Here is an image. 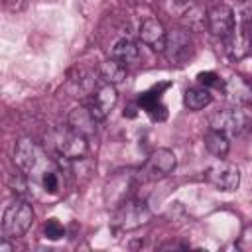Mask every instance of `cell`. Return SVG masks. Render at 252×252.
Here are the masks:
<instances>
[{"instance_id":"1","label":"cell","mask_w":252,"mask_h":252,"mask_svg":"<svg viewBox=\"0 0 252 252\" xmlns=\"http://www.w3.org/2000/svg\"><path fill=\"white\" fill-rule=\"evenodd\" d=\"M14 163L18 169H22L30 179H33L37 185L41 183V179L55 171V169H61V163L53 161L45 150L33 142L32 138H20L16 142V148H14Z\"/></svg>"},{"instance_id":"2","label":"cell","mask_w":252,"mask_h":252,"mask_svg":"<svg viewBox=\"0 0 252 252\" xmlns=\"http://www.w3.org/2000/svg\"><path fill=\"white\" fill-rule=\"evenodd\" d=\"M51 150L57 158H63L65 161H81L89 154V138L77 134L69 126L55 128L47 136Z\"/></svg>"},{"instance_id":"3","label":"cell","mask_w":252,"mask_h":252,"mask_svg":"<svg viewBox=\"0 0 252 252\" xmlns=\"http://www.w3.org/2000/svg\"><path fill=\"white\" fill-rule=\"evenodd\" d=\"M33 222V209L30 201L26 199H16L12 205L6 207L4 217H2V234L4 238H22Z\"/></svg>"},{"instance_id":"4","label":"cell","mask_w":252,"mask_h":252,"mask_svg":"<svg viewBox=\"0 0 252 252\" xmlns=\"http://www.w3.org/2000/svg\"><path fill=\"white\" fill-rule=\"evenodd\" d=\"M152 213L140 199H126L114 213V226L120 230H136L150 220Z\"/></svg>"},{"instance_id":"5","label":"cell","mask_w":252,"mask_h":252,"mask_svg":"<svg viewBox=\"0 0 252 252\" xmlns=\"http://www.w3.org/2000/svg\"><path fill=\"white\" fill-rule=\"evenodd\" d=\"M205 179L220 191H234L240 185V169L230 161L219 159L217 163L207 167Z\"/></svg>"},{"instance_id":"6","label":"cell","mask_w":252,"mask_h":252,"mask_svg":"<svg viewBox=\"0 0 252 252\" xmlns=\"http://www.w3.org/2000/svg\"><path fill=\"white\" fill-rule=\"evenodd\" d=\"M116 102H118L116 87L110 85V83L100 81V83L94 87V91L91 93L87 106H89V110L93 112V116L100 122V120H104V118L110 114V110L116 106Z\"/></svg>"},{"instance_id":"7","label":"cell","mask_w":252,"mask_h":252,"mask_svg":"<svg viewBox=\"0 0 252 252\" xmlns=\"http://www.w3.org/2000/svg\"><path fill=\"white\" fill-rule=\"evenodd\" d=\"M207 28L215 37L224 39L226 35H230L236 28V18H234V10L228 4H215L209 8L207 12Z\"/></svg>"},{"instance_id":"8","label":"cell","mask_w":252,"mask_h":252,"mask_svg":"<svg viewBox=\"0 0 252 252\" xmlns=\"http://www.w3.org/2000/svg\"><path fill=\"white\" fill-rule=\"evenodd\" d=\"M175 165H177L175 154L167 148H158L148 156V161L144 163L142 173L146 179H159V177L173 173Z\"/></svg>"},{"instance_id":"9","label":"cell","mask_w":252,"mask_h":252,"mask_svg":"<svg viewBox=\"0 0 252 252\" xmlns=\"http://www.w3.org/2000/svg\"><path fill=\"white\" fill-rule=\"evenodd\" d=\"M191 33L185 30V28H173L167 32V37H165V47H163V53L167 57V61L171 63H181L189 57L191 53Z\"/></svg>"},{"instance_id":"10","label":"cell","mask_w":252,"mask_h":252,"mask_svg":"<svg viewBox=\"0 0 252 252\" xmlns=\"http://www.w3.org/2000/svg\"><path fill=\"white\" fill-rule=\"evenodd\" d=\"M244 126H246V116L240 110H234V108L217 110L209 118V128L219 130V132L226 134L228 138L238 136L244 130Z\"/></svg>"},{"instance_id":"11","label":"cell","mask_w":252,"mask_h":252,"mask_svg":"<svg viewBox=\"0 0 252 252\" xmlns=\"http://www.w3.org/2000/svg\"><path fill=\"white\" fill-rule=\"evenodd\" d=\"M167 87H169L167 83H161V85H156L150 91L140 93V96H138V106L144 108L150 114L152 120H165V116H167V108L161 100V91L167 89Z\"/></svg>"},{"instance_id":"12","label":"cell","mask_w":252,"mask_h":252,"mask_svg":"<svg viewBox=\"0 0 252 252\" xmlns=\"http://www.w3.org/2000/svg\"><path fill=\"white\" fill-rule=\"evenodd\" d=\"M140 39L144 45L152 47L154 51H161L163 53V47H165V37H167V30L163 28V24L158 20V18H146L140 26V32H138Z\"/></svg>"},{"instance_id":"13","label":"cell","mask_w":252,"mask_h":252,"mask_svg":"<svg viewBox=\"0 0 252 252\" xmlns=\"http://www.w3.org/2000/svg\"><path fill=\"white\" fill-rule=\"evenodd\" d=\"M96 118L93 116V112L89 110V106H75L69 114H67V126L71 130H75L77 134L85 136V138H93L96 134Z\"/></svg>"},{"instance_id":"14","label":"cell","mask_w":252,"mask_h":252,"mask_svg":"<svg viewBox=\"0 0 252 252\" xmlns=\"http://www.w3.org/2000/svg\"><path fill=\"white\" fill-rule=\"evenodd\" d=\"M222 91L226 94L228 100L236 102V104H246L252 100V87L238 75H232L224 85H222Z\"/></svg>"},{"instance_id":"15","label":"cell","mask_w":252,"mask_h":252,"mask_svg":"<svg viewBox=\"0 0 252 252\" xmlns=\"http://www.w3.org/2000/svg\"><path fill=\"white\" fill-rule=\"evenodd\" d=\"M222 41H224V51L230 59H242L252 51L248 37H246V32H242V30L234 28V32L230 35H226Z\"/></svg>"},{"instance_id":"16","label":"cell","mask_w":252,"mask_h":252,"mask_svg":"<svg viewBox=\"0 0 252 252\" xmlns=\"http://www.w3.org/2000/svg\"><path fill=\"white\" fill-rule=\"evenodd\" d=\"M110 57L120 61V63H124V65H132V63H136L140 59V47H138L136 41H132L128 37H122L112 45Z\"/></svg>"},{"instance_id":"17","label":"cell","mask_w":252,"mask_h":252,"mask_svg":"<svg viewBox=\"0 0 252 252\" xmlns=\"http://www.w3.org/2000/svg\"><path fill=\"white\" fill-rule=\"evenodd\" d=\"M205 148H207L209 154H213L215 158L222 159L230 150V138L226 134L219 132V130L209 128L207 134H205Z\"/></svg>"},{"instance_id":"18","label":"cell","mask_w":252,"mask_h":252,"mask_svg":"<svg viewBox=\"0 0 252 252\" xmlns=\"http://www.w3.org/2000/svg\"><path fill=\"white\" fill-rule=\"evenodd\" d=\"M100 79H102L104 83L114 85V87L122 85L124 79H126V65L110 57L108 61H104V63L100 65Z\"/></svg>"},{"instance_id":"19","label":"cell","mask_w":252,"mask_h":252,"mask_svg":"<svg viewBox=\"0 0 252 252\" xmlns=\"http://www.w3.org/2000/svg\"><path fill=\"white\" fill-rule=\"evenodd\" d=\"M209 102H211V93L207 87H191L183 94V104L193 112L205 108Z\"/></svg>"},{"instance_id":"20","label":"cell","mask_w":252,"mask_h":252,"mask_svg":"<svg viewBox=\"0 0 252 252\" xmlns=\"http://www.w3.org/2000/svg\"><path fill=\"white\" fill-rule=\"evenodd\" d=\"M8 187L12 189V193L16 195V199H26L30 201L33 195H32V179L22 171L18 169L16 173H12L8 177Z\"/></svg>"},{"instance_id":"21","label":"cell","mask_w":252,"mask_h":252,"mask_svg":"<svg viewBox=\"0 0 252 252\" xmlns=\"http://www.w3.org/2000/svg\"><path fill=\"white\" fill-rule=\"evenodd\" d=\"M43 234H45V238H49V240H59V238H63L65 228H63V224H61L57 219H49V220H45V224H43Z\"/></svg>"},{"instance_id":"22","label":"cell","mask_w":252,"mask_h":252,"mask_svg":"<svg viewBox=\"0 0 252 252\" xmlns=\"http://www.w3.org/2000/svg\"><path fill=\"white\" fill-rule=\"evenodd\" d=\"M197 81H199L203 87H207V89H209V87H220V89H222V85H224V83L219 81V75L213 73V71H203V73H199V75H197Z\"/></svg>"},{"instance_id":"23","label":"cell","mask_w":252,"mask_h":252,"mask_svg":"<svg viewBox=\"0 0 252 252\" xmlns=\"http://www.w3.org/2000/svg\"><path fill=\"white\" fill-rule=\"evenodd\" d=\"M244 32H246V37H248V43H250V47H252V18L248 20V24H246V28H244Z\"/></svg>"}]
</instances>
